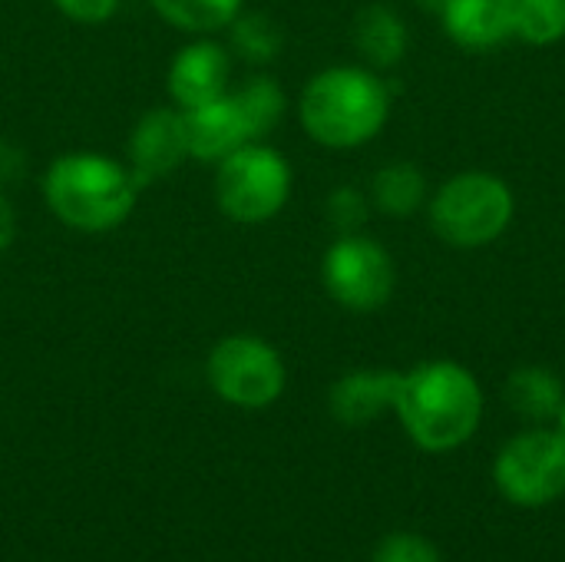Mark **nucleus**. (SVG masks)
Listing matches in <instances>:
<instances>
[{"instance_id":"obj_1","label":"nucleus","mask_w":565,"mask_h":562,"mask_svg":"<svg viewBox=\"0 0 565 562\" xmlns=\"http://www.w3.org/2000/svg\"><path fill=\"white\" fill-rule=\"evenodd\" d=\"M483 388L470 368L450 358L401 371L394 417L424 454H454L470 444L483 424Z\"/></svg>"},{"instance_id":"obj_2","label":"nucleus","mask_w":565,"mask_h":562,"mask_svg":"<svg viewBox=\"0 0 565 562\" xmlns=\"http://www.w3.org/2000/svg\"><path fill=\"white\" fill-rule=\"evenodd\" d=\"M394 93L367 63H334L318 70L298 96V123L305 136L334 152L374 142L391 119Z\"/></svg>"},{"instance_id":"obj_3","label":"nucleus","mask_w":565,"mask_h":562,"mask_svg":"<svg viewBox=\"0 0 565 562\" xmlns=\"http://www.w3.org/2000/svg\"><path fill=\"white\" fill-rule=\"evenodd\" d=\"M142 185L126 159L73 149L60 152L40 179V195L50 215L83 235H103L129 222L139 205Z\"/></svg>"},{"instance_id":"obj_4","label":"nucleus","mask_w":565,"mask_h":562,"mask_svg":"<svg viewBox=\"0 0 565 562\" xmlns=\"http://www.w3.org/2000/svg\"><path fill=\"white\" fill-rule=\"evenodd\" d=\"M430 232L457 252H477L500 242L516 219L510 182L487 169H467L444 179L427 199Z\"/></svg>"},{"instance_id":"obj_5","label":"nucleus","mask_w":565,"mask_h":562,"mask_svg":"<svg viewBox=\"0 0 565 562\" xmlns=\"http://www.w3.org/2000/svg\"><path fill=\"white\" fill-rule=\"evenodd\" d=\"M291 162L265 139L245 142L215 162L212 195L218 212L235 225H265L278 219L291 199Z\"/></svg>"},{"instance_id":"obj_6","label":"nucleus","mask_w":565,"mask_h":562,"mask_svg":"<svg viewBox=\"0 0 565 562\" xmlns=\"http://www.w3.org/2000/svg\"><path fill=\"white\" fill-rule=\"evenodd\" d=\"M205 381L222 404L265 411L281 401L288 388V364L268 338L235 331L212 344L205 358Z\"/></svg>"},{"instance_id":"obj_7","label":"nucleus","mask_w":565,"mask_h":562,"mask_svg":"<svg viewBox=\"0 0 565 562\" xmlns=\"http://www.w3.org/2000/svg\"><path fill=\"white\" fill-rule=\"evenodd\" d=\"M500 497L523 510H540L565 497V437L553 424H530L513 434L493 460Z\"/></svg>"},{"instance_id":"obj_8","label":"nucleus","mask_w":565,"mask_h":562,"mask_svg":"<svg viewBox=\"0 0 565 562\" xmlns=\"http://www.w3.org/2000/svg\"><path fill=\"white\" fill-rule=\"evenodd\" d=\"M321 288L324 295L354 315L381 311L397 288L394 255L367 232L338 235L321 255Z\"/></svg>"},{"instance_id":"obj_9","label":"nucleus","mask_w":565,"mask_h":562,"mask_svg":"<svg viewBox=\"0 0 565 562\" xmlns=\"http://www.w3.org/2000/svg\"><path fill=\"white\" fill-rule=\"evenodd\" d=\"M169 103L175 109L205 106L232 89V50L215 36H189L166 70Z\"/></svg>"},{"instance_id":"obj_10","label":"nucleus","mask_w":565,"mask_h":562,"mask_svg":"<svg viewBox=\"0 0 565 562\" xmlns=\"http://www.w3.org/2000/svg\"><path fill=\"white\" fill-rule=\"evenodd\" d=\"M185 159H189V146H185L182 109H175L172 103L152 106L132 123L126 139V166L132 169L142 189L156 179L172 176Z\"/></svg>"},{"instance_id":"obj_11","label":"nucleus","mask_w":565,"mask_h":562,"mask_svg":"<svg viewBox=\"0 0 565 562\" xmlns=\"http://www.w3.org/2000/svg\"><path fill=\"white\" fill-rule=\"evenodd\" d=\"M182 119H185V146H189L192 162L215 166L218 159H225L238 146L258 139L255 123H252L242 96L235 93V86L205 106L182 109Z\"/></svg>"},{"instance_id":"obj_12","label":"nucleus","mask_w":565,"mask_h":562,"mask_svg":"<svg viewBox=\"0 0 565 562\" xmlns=\"http://www.w3.org/2000/svg\"><path fill=\"white\" fill-rule=\"evenodd\" d=\"M401 371L394 368H354L341 374L328 391V411L344 427H367L384 414H394Z\"/></svg>"},{"instance_id":"obj_13","label":"nucleus","mask_w":565,"mask_h":562,"mask_svg":"<svg viewBox=\"0 0 565 562\" xmlns=\"http://www.w3.org/2000/svg\"><path fill=\"white\" fill-rule=\"evenodd\" d=\"M351 40L361 53V63H367L377 73L401 66L411 50V30L404 17L387 3H367L364 10H358Z\"/></svg>"},{"instance_id":"obj_14","label":"nucleus","mask_w":565,"mask_h":562,"mask_svg":"<svg viewBox=\"0 0 565 562\" xmlns=\"http://www.w3.org/2000/svg\"><path fill=\"white\" fill-rule=\"evenodd\" d=\"M440 23L444 33L460 46V50H497L510 40L503 0H447L440 7Z\"/></svg>"},{"instance_id":"obj_15","label":"nucleus","mask_w":565,"mask_h":562,"mask_svg":"<svg viewBox=\"0 0 565 562\" xmlns=\"http://www.w3.org/2000/svg\"><path fill=\"white\" fill-rule=\"evenodd\" d=\"M367 199H371L374 212H381V215H387L394 222H404V219L427 209L430 182H427V176H424V169L417 162L394 159V162H384L371 176Z\"/></svg>"},{"instance_id":"obj_16","label":"nucleus","mask_w":565,"mask_h":562,"mask_svg":"<svg viewBox=\"0 0 565 562\" xmlns=\"http://www.w3.org/2000/svg\"><path fill=\"white\" fill-rule=\"evenodd\" d=\"M503 401L526 424H553L565 401V384L556 371L543 364H526L507 378Z\"/></svg>"},{"instance_id":"obj_17","label":"nucleus","mask_w":565,"mask_h":562,"mask_svg":"<svg viewBox=\"0 0 565 562\" xmlns=\"http://www.w3.org/2000/svg\"><path fill=\"white\" fill-rule=\"evenodd\" d=\"M152 13L185 36H215L232 26L245 0H149Z\"/></svg>"},{"instance_id":"obj_18","label":"nucleus","mask_w":565,"mask_h":562,"mask_svg":"<svg viewBox=\"0 0 565 562\" xmlns=\"http://www.w3.org/2000/svg\"><path fill=\"white\" fill-rule=\"evenodd\" d=\"M510 40L556 46L565 40V0H503Z\"/></svg>"},{"instance_id":"obj_19","label":"nucleus","mask_w":565,"mask_h":562,"mask_svg":"<svg viewBox=\"0 0 565 562\" xmlns=\"http://www.w3.org/2000/svg\"><path fill=\"white\" fill-rule=\"evenodd\" d=\"M281 26L265 13L242 10L228 26V50L238 53L248 63H271L281 53Z\"/></svg>"},{"instance_id":"obj_20","label":"nucleus","mask_w":565,"mask_h":562,"mask_svg":"<svg viewBox=\"0 0 565 562\" xmlns=\"http://www.w3.org/2000/svg\"><path fill=\"white\" fill-rule=\"evenodd\" d=\"M235 93L242 96V103H245V109H248V116L255 123L258 139H265L288 113V96H285V89H281V83L275 76L258 73V76L245 79Z\"/></svg>"},{"instance_id":"obj_21","label":"nucleus","mask_w":565,"mask_h":562,"mask_svg":"<svg viewBox=\"0 0 565 562\" xmlns=\"http://www.w3.org/2000/svg\"><path fill=\"white\" fill-rule=\"evenodd\" d=\"M371 199H367V189H358V185H338L331 189V195L324 199V215L328 222L334 225L338 235L344 232H361V225L367 222L371 215Z\"/></svg>"},{"instance_id":"obj_22","label":"nucleus","mask_w":565,"mask_h":562,"mask_svg":"<svg viewBox=\"0 0 565 562\" xmlns=\"http://www.w3.org/2000/svg\"><path fill=\"white\" fill-rule=\"evenodd\" d=\"M371 562H444L434 540L420 533H391L374 547Z\"/></svg>"},{"instance_id":"obj_23","label":"nucleus","mask_w":565,"mask_h":562,"mask_svg":"<svg viewBox=\"0 0 565 562\" xmlns=\"http://www.w3.org/2000/svg\"><path fill=\"white\" fill-rule=\"evenodd\" d=\"M66 20L83 23V26H99L113 20L122 7V0H50Z\"/></svg>"},{"instance_id":"obj_24","label":"nucleus","mask_w":565,"mask_h":562,"mask_svg":"<svg viewBox=\"0 0 565 562\" xmlns=\"http://www.w3.org/2000/svg\"><path fill=\"white\" fill-rule=\"evenodd\" d=\"M13 238H17V212L7 192L0 189V255L13 245Z\"/></svg>"},{"instance_id":"obj_25","label":"nucleus","mask_w":565,"mask_h":562,"mask_svg":"<svg viewBox=\"0 0 565 562\" xmlns=\"http://www.w3.org/2000/svg\"><path fill=\"white\" fill-rule=\"evenodd\" d=\"M420 10H427V13H440V7L447 3V0H414Z\"/></svg>"},{"instance_id":"obj_26","label":"nucleus","mask_w":565,"mask_h":562,"mask_svg":"<svg viewBox=\"0 0 565 562\" xmlns=\"http://www.w3.org/2000/svg\"><path fill=\"white\" fill-rule=\"evenodd\" d=\"M553 427H556V431L565 437V401H563V407H559V414H556V421H553Z\"/></svg>"}]
</instances>
